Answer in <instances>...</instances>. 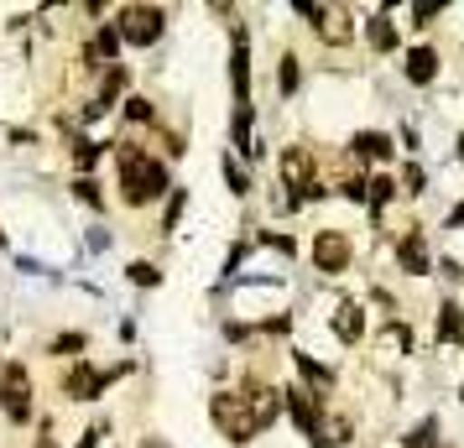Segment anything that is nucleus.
<instances>
[{"mask_svg":"<svg viewBox=\"0 0 464 448\" xmlns=\"http://www.w3.org/2000/svg\"><path fill=\"white\" fill-rule=\"evenodd\" d=\"M365 43L376 47V52H392V47H397V26L386 22V16H371V22H365Z\"/></svg>","mask_w":464,"mask_h":448,"instance_id":"obj_11","label":"nucleus"},{"mask_svg":"<svg viewBox=\"0 0 464 448\" xmlns=\"http://www.w3.org/2000/svg\"><path fill=\"white\" fill-rule=\"evenodd\" d=\"M459 157H464V136H459Z\"/></svg>","mask_w":464,"mask_h":448,"instance_id":"obj_25","label":"nucleus"},{"mask_svg":"<svg viewBox=\"0 0 464 448\" xmlns=\"http://www.w3.org/2000/svg\"><path fill=\"white\" fill-rule=\"evenodd\" d=\"M433 433H439V423L428 417V423H418L412 433H407V448H433Z\"/></svg>","mask_w":464,"mask_h":448,"instance_id":"obj_14","label":"nucleus"},{"mask_svg":"<svg viewBox=\"0 0 464 448\" xmlns=\"http://www.w3.org/2000/svg\"><path fill=\"white\" fill-rule=\"evenodd\" d=\"M407 79H412V84H433V79H439V52H433V47H412V52H407Z\"/></svg>","mask_w":464,"mask_h":448,"instance_id":"obj_7","label":"nucleus"},{"mask_svg":"<svg viewBox=\"0 0 464 448\" xmlns=\"http://www.w3.org/2000/svg\"><path fill=\"white\" fill-rule=\"evenodd\" d=\"M94 438H100V433H84V443H79V448H94Z\"/></svg>","mask_w":464,"mask_h":448,"instance_id":"obj_23","label":"nucleus"},{"mask_svg":"<svg viewBox=\"0 0 464 448\" xmlns=\"http://www.w3.org/2000/svg\"><path fill=\"white\" fill-rule=\"evenodd\" d=\"M84 334H63V339H53V344H47V349H53V355H73V349H84Z\"/></svg>","mask_w":464,"mask_h":448,"instance_id":"obj_19","label":"nucleus"},{"mask_svg":"<svg viewBox=\"0 0 464 448\" xmlns=\"http://www.w3.org/2000/svg\"><path fill=\"white\" fill-rule=\"evenodd\" d=\"M0 245H5V230H0Z\"/></svg>","mask_w":464,"mask_h":448,"instance_id":"obj_26","label":"nucleus"},{"mask_svg":"<svg viewBox=\"0 0 464 448\" xmlns=\"http://www.w3.org/2000/svg\"><path fill=\"white\" fill-rule=\"evenodd\" d=\"M126 272H130L136 287H157V266H151V261H136V266H126Z\"/></svg>","mask_w":464,"mask_h":448,"instance_id":"obj_15","label":"nucleus"},{"mask_svg":"<svg viewBox=\"0 0 464 448\" xmlns=\"http://www.w3.org/2000/svg\"><path fill=\"white\" fill-rule=\"evenodd\" d=\"M397 266L407 277H428V245H422V230H407L397 240Z\"/></svg>","mask_w":464,"mask_h":448,"instance_id":"obj_6","label":"nucleus"},{"mask_svg":"<svg viewBox=\"0 0 464 448\" xmlns=\"http://www.w3.org/2000/svg\"><path fill=\"white\" fill-rule=\"evenodd\" d=\"M162 188H168V167L151 162L141 147H121V198H126L130 209L151 204Z\"/></svg>","mask_w":464,"mask_h":448,"instance_id":"obj_1","label":"nucleus"},{"mask_svg":"<svg viewBox=\"0 0 464 448\" xmlns=\"http://www.w3.org/2000/svg\"><path fill=\"white\" fill-rule=\"evenodd\" d=\"M126 115H130V120H151V105H147V100H130Z\"/></svg>","mask_w":464,"mask_h":448,"instance_id":"obj_22","label":"nucleus"},{"mask_svg":"<svg viewBox=\"0 0 464 448\" xmlns=\"http://www.w3.org/2000/svg\"><path fill=\"white\" fill-rule=\"evenodd\" d=\"M355 157H365V162H386V157H392V136H381V130H360L355 136Z\"/></svg>","mask_w":464,"mask_h":448,"instance_id":"obj_10","label":"nucleus"},{"mask_svg":"<svg viewBox=\"0 0 464 448\" xmlns=\"http://www.w3.org/2000/svg\"><path fill=\"white\" fill-rule=\"evenodd\" d=\"M439 16H443V5H412V26H418V32L422 26H433Z\"/></svg>","mask_w":464,"mask_h":448,"instance_id":"obj_18","label":"nucleus"},{"mask_svg":"<svg viewBox=\"0 0 464 448\" xmlns=\"http://www.w3.org/2000/svg\"><path fill=\"white\" fill-rule=\"evenodd\" d=\"M293 360H297V370H303V376H308L314 386H329V381H334V376H329V370H324L318 360H308V355H293Z\"/></svg>","mask_w":464,"mask_h":448,"instance_id":"obj_13","label":"nucleus"},{"mask_svg":"<svg viewBox=\"0 0 464 448\" xmlns=\"http://www.w3.org/2000/svg\"><path fill=\"white\" fill-rule=\"evenodd\" d=\"M162 26H168V16H162L157 5H126V11H121V37H126L130 47H151L162 37Z\"/></svg>","mask_w":464,"mask_h":448,"instance_id":"obj_3","label":"nucleus"},{"mask_svg":"<svg viewBox=\"0 0 464 448\" xmlns=\"http://www.w3.org/2000/svg\"><path fill=\"white\" fill-rule=\"evenodd\" d=\"M339 193H344V198H355V204H360V198H365V177H344V188H339Z\"/></svg>","mask_w":464,"mask_h":448,"instance_id":"obj_21","label":"nucleus"},{"mask_svg":"<svg viewBox=\"0 0 464 448\" xmlns=\"http://www.w3.org/2000/svg\"><path fill=\"white\" fill-rule=\"evenodd\" d=\"M439 344H464V308L443 302L439 308Z\"/></svg>","mask_w":464,"mask_h":448,"instance_id":"obj_8","label":"nucleus"},{"mask_svg":"<svg viewBox=\"0 0 464 448\" xmlns=\"http://www.w3.org/2000/svg\"><path fill=\"white\" fill-rule=\"evenodd\" d=\"M141 448H168V443H157V438H147V443H141Z\"/></svg>","mask_w":464,"mask_h":448,"instance_id":"obj_24","label":"nucleus"},{"mask_svg":"<svg viewBox=\"0 0 464 448\" xmlns=\"http://www.w3.org/2000/svg\"><path fill=\"white\" fill-rule=\"evenodd\" d=\"M350 256H355V251H350V235H344V230H318L314 235V266L324 272V277L344 272Z\"/></svg>","mask_w":464,"mask_h":448,"instance_id":"obj_4","label":"nucleus"},{"mask_svg":"<svg viewBox=\"0 0 464 448\" xmlns=\"http://www.w3.org/2000/svg\"><path fill=\"white\" fill-rule=\"evenodd\" d=\"M230 79H235V110H251V37H246V26H235Z\"/></svg>","mask_w":464,"mask_h":448,"instance_id":"obj_5","label":"nucleus"},{"mask_svg":"<svg viewBox=\"0 0 464 448\" xmlns=\"http://www.w3.org/2000/svg\"><path fill=\"white\" fill-rule=\"evenodd\" d=\"M334 334H339L344 344H355L360 334H365V319H360L355 302H339V308H334Z\"/></svg>","mask_w":464,"mask_h":448,"instance_id":"obj_9","label":"nucleus"},{"mask_svg":"<svg viewBox=\"0 0 464 448\" xmlns=\"http://www.w3.org/2000/svg\"><path fill=\"white\" fill-rule=\"evenodd\" d=\"M459 396H464V386H459Z\"/></svg>","mask_w":464,"mask_h":448,"instance_id":"obj_27","label":"nucleus"},{"mask_svg":"<svg viewBox=\"0 0 464 448\" xmlns=\"http://www.w3.org/2000/svg\"><path fill=\"white\" fill-rule=\"evenodd\" d=\"M73 162H79V167H94V162H100V147H94V141H73Z\"/></svg>","mask_w":464,"mask_h":448,"instance_id":"obj_16","label":"nucleus"},{"mask_svg":"<svg viewBox=\"0 0 464 448\" xmlns=\"http://www.w3.org/2000/svg\"><path fill=\"white\" fill-rule=\"evenodd\" d=\"M0 406L11 423H32V381H26V365L22 360H5L0 365Z\"/></svg>","mask_w":464,"mask_h":448,"instance_id":"obj_2","label":"nucleus"},{"mask_svg":"<svg viewBox=\"0 0 464 448\" xmlns=\"http://www.w3.org/2000/svg\"><path fill=\"white\" fill-rule=\"evenodd\" d=\"M297 84H303V68H297V58H282V100H293Z\"/></svg>","mask_w":464,"mask_h":448,"instance_id":"obj_12","label":"nucleus"},{"mask_svg":"<svg viewBox=\"0 0 464 448\" xmlns=\"http://www.w3.org/2000/svg\"><path fill=\"white\" fill-rule=\"evenodd\" d=\"M422 188H428L422 167H407V172H401V193H422Z\"/></svg>","mask_w":464,"mask_h":448,"instance_id":"obj_20","label":"nucleus"},{"mask_svg":"<svg viewBox=\"0 0 464 448\" xmlns=\"http://www.w3.org/2000/svg\"><path fill=\"white\" fill-rule=\"evenodd\" d=\"M73 198H84L89 209H100V188H94V177H79V183H73Z\"/></svg>","mask_w":464,"mask_h":448,"instance_id":"obj_17","label":"nucleus"}]
</instances>
